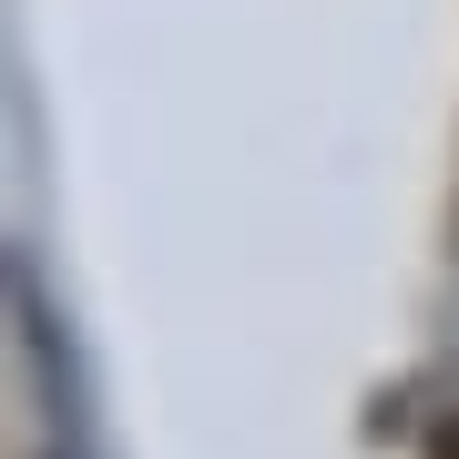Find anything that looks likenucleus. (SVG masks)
I'll use <instances>...</instances> for the list:
<instances>
[{
	"label": "nucleus",
	"mask_w": 459,
	"mask_h": 459,
	"mask_svg": "<svg viewBox=\"0 0 459 459\" xmlns=\"http://www.w3.org/2000/svg\"><path fill=\"white\" fill-rule=\"evenodd\" d=\"M429 459H459V419H449V429H439V449H429Z\"/></svg>",
	"instance_id": "f257e3e1"
}]
</instances>
